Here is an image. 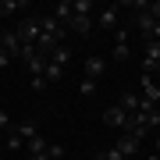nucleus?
Returning a JSON list of instances; mask_svg holds the SVG:
<instances>
[{
    "mask_svg": "<svg viewBox=\"0 0 160 160\" xmlns=\"http://www.w3.org/2000/svg\"><path fill=\"white\" fill-rule=\"evenodd\" d=\"M14 36H18L22 43L36 46V39H39V14H29V18H22V25L14 29Z\"/></svg>",
    "mask_w": 160,
    "mask_h": 160,
    "instance_id": "obj_1",
    "label": "nucleus"
},
{
    "mask_svg": "<svg viewBox=\"0 0 160 160\" xmlns=\"http://www.w3.org/2000/svg\"><path fill=\"white\" fill-rule=\"evenodd\" d=\"M103 125L114 128V132H128L132 128V114H125L121 107H107L103 110Z\"/></svg>",
    "mask_w": 160,
    "mask_h": 160,
    "instance_id": "obj_2",
    "label": "nucleus"
},
{
    "mask_svg": "<svg viewBox=\"0 0 160 160\" xmlns=\"http://www.w3.org/2000/svg\"><path fill=\"white\" fill-rule=\"evenodd\" d=\"M0 50L11 61H22V39H18L14 32H0Z\"/></svg>",
    "mask_w": 160,
    "mask_h": 160,
    "instance_id": "obj_3",
    "label": "nucleus"
},
{
    "mask_svg": "<svg viewBox=\"0 0 160 160\" xmlns=\"http://www.w3.org/2000/svg\"><path fill=\"white\" fill-rule=\"evenodd\" d=\"M118 153L121 157H135V153H142V142L139 139H132V135H125V132H118Z\"/></svg>",
    "mask_w": 160,
    "mask_h": 160,
    "instance_id": "obj_4",
    "label": "nucleus"
},
{
    "mask_svg": "<svg viewBox=\"0 0 160 160\" xmlns=\"http://www.w3.org/2000/svg\"><path fill=\"white\" fill-rule=\"evenodd\" d=\"M135 29H142V39H149V32H153V18L146 11V0L135 4Z\"/></svg>",
    "mask_w": 160,
    "mask_h": 160,
    "instance_id": "obj_5",
    "label": "nucleus"
},
{
    "mask_svg": "<svg viewBox=\"0 0 160 160\" xmlns=\"http://www.w3.org/2000/svg\"><path fill=\"white\" fill-rule=\"evenodd\" d=\"M114 61H132V43H128L125 29H118V36H114Z\"/></svg>",
    "mask_w": 160,
    "mask_h": 160,
    "instance_id": "obj_6",
    "label": "nucleus"
},
{
    "mask_svg": "<svg viewBox=\"0 0 160 160\" xmlns=\"http://www.w3.org/2000/svg\"><path fill=\"white\" fill-rule=\"evenodd\" d=\"M142 100L153 103V107H160V86L153 82V75H146V71H142Z\"/></svg>",
    "mask_w": 160,
    "mask_h": 160,
    "instance_id": "obj_7",
    "label": "nucleus"
},
{
    "mask_svg": "<svg viewBox=\"0 0 160 160\" xmlns=\"http://www.w3.org/2000/svg\"><path fill=\"white\" fill-rule=\"evenodd\" d=\"M103 75H107V61L103 57H96V53H92V57H86V78H103Z\"/></svg>",
    "mask_w": 160,
    "mask_h": 160,
    "instance_id": "obj_8",
    "label": "nucleus"
},
{
    "mask_svg": "<svg viewBox=\"0 0 160 160\" xmlns=\"http://www.w3.org/2000/svg\"><path fill=\"white\" fill-rule=\"evenodd\" d=\"M64 29H68V32H78V36H86V32L92 29V18H89V14H71V22L64 25Z\"/></svg>",
    "mask_w": 160,
    "mask_h": 160,
    "instance_id": "obj_9",
    "label": "nucleus"
},
{
    "mask_svg": "<svg viewBox=\"0 0 160 160\" xmlns=\"http://www.w3.org/2000/svg\"><path fill=\"white\" fill-rule=\"evenodd\" d=\"M100 29H107V32L118 29V4H110V7H103V11H100Z\"/></svg>",
    "mask_w": 160,
    "mask_h": 160,
    "instance_id": "obj_10",
    "label": "nucleus"
},
{
    "mask_svg": "<svg viewBox=\"0 0 160 160\" xmlns=\"http://www.w3.org/2000/svg\"><path fill=\"white\" fill-rule=\"evenodd\" d=\"M118 107L125 110V114H135V110L142 107V96H135V92H121V100H118Z\"/></svg>",
    "mask_w": 160,
    "mask_h": 160,
    "instance_id": "obj_11",
    "label": "nucleus"
},
{
    "mask_svg": "<svg viewBox=\"0 0 160 160\" xmlns=\"http://www.w3.org/2000/svg\"><path fill=\"white\" fill-rule=\"evenodd\" d=\"M11 128H14L18 135L25 139V142H29V139H36V135H39V128H36V121H18V125H11Z\"/></svg>",
    "mask_w": 160,
    "mask_h": 160,
    "instance_id": "obj_12",
    "label": "nucleus"
},
{
    "mask_svg": "<svg viewBox=\"0 0 160 160\" xmlns=\"http://www.w3.org/2000/svg\"><path fill=\"white\" fill-rule=\"evenodd\" d=\"M71 14H75V7H71V0H61V4L53 7V18H57L61 25H68V22H71Z\"/></svg>",
    "mask_w": 160,
    "mask_h": 160,
    "instance_id": "obj_13",
    "label": "nucleus"
},
{
    "mask_svg": "<svg viewBox=\"0 0 160 160\" xmlns=\"http://www.w3.org/2000/svg\"><path fill=\"white\" fill-rule=\"evenodd\" d=\"M68 61H71V46H68V43H61L57 50L50 53V64H57V68H64Z\"/></svg>",
    "mask_w": 160,
    "mask_h": 160,
    "instance_id": "obj_14",
    "label": "nucleus"
},
{
    "mask_svg": "<svg viewBox=\"0 0 160 160\" xmlns=\"http://www.w3.org/2000/svg\"><path fill=\"white\" fill-rule=\"evenodd\" d=\"M25 0H0V18H11L14 11H25Z\"/></svg>",
    "mask_w": 160,
    "mask_h": 160,
    "instance_id": "obj_15",
    "label": "nucleus"
},
{
    "mask_svg": "<svg viewBox=\"0 0 160 160\" xmlns=\"http://www.w3.org/2000/svg\"><path fill=\"white\" fill-rule=\"evenodd\" d=\"M43 78H46V86H50V82H61V78H64V68H57V64H50V61H46Z\"/></svg>",
    "mask_w": 160,
    "mask_h": 160,
    "instance_id": "obj_16",
    "label": "nucleus"
},
{
    "mask_svg": "<svg viewBox=\"0 0 160 160\" xmlns=\"http://www.w3.org/2000/svg\"><path fill=\"white\" fill-rule=\"evenodd\" d=\"M25 146H29V153L36 157V153H46V146H50V142H46L43 135H36V139H29V142H25Z\"/></svg>",
    "mask_w": 160,
    "mask_h": 160,
    "instance_id": "obj_17",
    "label": "nucleus"
},
{
    "mask_svg": "<svg viewBox=\"0 0 160 160\" xmlns=\"http://www.w3.org/2000/svg\"><path fill=\"white\" fill-rule=\"evenodd\" d=\"M78 89H82V96H92V92L100 89V82H96V78H86V75H82V82H78Z\"/></svg>",
    "mask_w": 160,
    "mask_h": 160,
    "instance_id": "obj_18",
    "label": "nucleus"
},
{
    "mask_svg": "<svg viewBox=\"0 0 160 160\" xmlns=\"http://www.w3.org/2000/svg\"><path fill=\"white\" fill-rule=\"evenodd\" d=\"M22 146H25V139L18 135L14 128H7V149H22Z\"/></svg>",
    "mask_w": 160,
    "mask_h": 160,
    "instance_id": "obj_19",
    "label": "nucleus"
},
{
    "mask_svg": "<svg viewBox=\"0 0 160 160\" xmlns=\"http://www.w3.org/2000/svg\"><path fill=\"white\" fill-rule=\"evenodd\" d=\"M96 160H125L118 153V146H110V149H96Z\"/></svg>",
    "mask_w": 160,
    "mask_h": 160,
    "instance_id": "obj_20",
    "label": "nucleus"
},
{
    "mask_svg": "<svg viewBox=\"0 0 160 160\" xmlns=\"http://www.w3.org/2000/svg\"><path fill=\"white\" fill-rule=\"evenodd\" d=\"M71 7H75V14H89L92 11V0H71Z\"/></svg>",
    "mask_w": 160,
    "mask_h": 160,
    "instance_id": "obj_21",
    "label": "nucleus"
},
{
    "mask_svg": "<svg viewBox=\"0 0 160 160\" xmlns=\"http://www.w3.org/2000/svg\"><path fill=\"white\" fill-rule=\"evenodd\" d=\"M46 153H50V160H61V157H64V146H61V142H50Z\"/></svg>",
    "mask_w": 160,
    "mask_h": 160,
    "instance_id": "obj_22",
    "label": "nucleus"
},
{
    "mask_svg": "<svg viewBox=\"0 0 160 160\" xmlns=\"http://www.w3.org/2000/svg\"><path fill=\"white\" fill-rule=\"evenodd\" d=\"M146 11H149V18H153V22H160V0H153V4L146 0Z\"/></svg>",
    "mask_w": 160,
    "mask_h": 160,
    "instance_id": "obj_23",
    "label": "nucleus"
},
{
    "mask_svg": "<svg viewBox=\"0 0 160 160\" xmlns=\"http://www.w3.org/2000/svg\"><path fill=\"white\" fill-rule=\"evenodd\" d=\"M11 128V118H7V110H0V132H7Z\"/></svg>",
    "mask_w": 160,
    "mask_h": 160,
    "instance_id": "obj_24",
    "label": "nucleus"
},
{
    "mask_svg": "<svg viewBox=\"0 0 160 160\" xmlns=\"http://www.w3.org/2000/svg\"><path fill=\"white\" fill-rule=\"evenodd\" d=\"M149 39H153V43H160V22H153V32H149Z\"/></svg>",
    "mask_w": 160,
    "mask_h": 160,
    "instance_id": "obj_25",
    "label": "nucleus"
},
{
    "mask_svg": "<svg viewBox=\"0 0 160 160\" xmlns=\"http://www.w3.org/2000/svg\"><path fill=\"white\" fill-rule=\"evenodd\" d=\"M7 64H11V57H7L4 50H0V68H7Z\"/></svg>",
    "mask_w": 160,
    "mask_h": 160,
    "instance_id": "obj_26",
    "label": "nucleus"
},
{
    "mask_svg": "<svg viewBox=\"0 0 160 160\" xmlns=\"http://www.w3.org/2000/svg\"><path fill=\"white\" fill-rule=\"evenodd\" d=\"M32 160H50V153H36V157H32Z\"/></svg>",
    "mask_w": 160,
    "mask_h": 160,
    "instance_id": "obj_27",
    "label": "nucleus"
},
{
    "mask_svg": "<svg viewBox=\"0 0 160 160\" xmlns=\"http://www.w3.org/2000/svg\"><path fill=\"white\" fill-rule=\"evenodd\" d=\"M142 160H160V153H146V157H142Z\"/></svg>",
    "mask_w": 160,
    "mask_h": 160,
    "instance_id": "obj_28",
    "label": "nucleus"
},
{
    "mask_svg": "<svg viewBox=\"0 0 160 160\" xmlns=\"http://www.w3.org/2000/svg\"><path fill=\"white\" fill-rule=\"evenodd\" d=\"M157 153H160V135H157Z\"/></svg>",
    "mask_w": 160,
    "mask_h": 160,
    "instance_id": "obj_29",
    "label": "nucleus"
}]
</instances>
